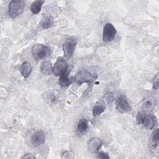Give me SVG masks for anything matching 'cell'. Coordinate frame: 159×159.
<instances>
[{
  "label": "cell",
  "instance_id": "9c48e42d",
  "mask_svg": "<svg viewBox=\"0 0 159 159\" xmlns=\"http://www.w3.org/2000/svg\"><path fill=\"white\" fill-rule=\"evenodd\" d=\"M93 79V76L86 71H81L76 74L75 80L76 82L81 84L83 83H89L91 82Z\"/></svg>",
  "mask_w": 159,
  "mask_h": 159
},
{
  "label": "cell",
  "instance_id": "ac0fdd59",
  "mask_svg": "<svg viewBox=\"0 0 159 159\" xmlns=\"http://www.w3.org/2000/svg\"><path fill=\"white\" fill-rule=\"evenodd\" d=\"M154 103L152 100L151 99H148L145 101V102L143 104V107L146 111H151L153 107H154Z\"/></svg>",
  "mask_w": 159,
  "mask_h": 159
},
{
  "label": "cell",
  "instance_id": "d6986e66",
  "mask_svg": "<svg viewBox=\"0 0 159 159\" xmlns=\"http://www.w3.org/2000/svg\"><path fill=\"white\" fill-rule=\"evenodd\" d=\"M158 79H159L158 75H157L156 77H155V79H154V81H153V88H154L155 89H158V86H159Z\"/></svg>",
  "mask_w": 159,
  "mask_h": 159
},
{
  "label": "cell",
  "instance_id": "8fae6325",
  "mask_svg": "<svg viewBox=\"0 0 159 159\" xmlns=\"http://www.w3.org/2000/svg\"><path fill=\"white\" fill-rule=\"evenodd\" d=\"M19 71H20L21 75L24 78H27L31 73L32 66L29 63L24 62L20 65V68H19Z\"/></svg>",
  "mask_w": 159,
  "mask_h": 159
},
{
  "label": "cell",
  "instance_id": "ffe728a7",
  "mask_svg": "<svg viewBox=\"0 0 159 159\" xmlns=\"http://www.w3.org/2000/svg\"><path fill=\"white\" fill-rule=\"evenodd\" d=\"M98 157L99 158H109V156H108V155H107L106 153H104V152H99V153H98Z\"/></svg>",
  "mask_w": 159,
  "mask_h": 159
},
{
  "label": "cell",
  "instance_id": "5bb4252c",
  "mask_svg": "<svg viewBox=\"0 0 159 159\" xmlns=\"http://www.w3.org/2000/svg\"><path fill=\"white\" fill-rule=\"evenodd\" d=\"M105 111V106L102 104H96L93 108L92 112L94 116L101 115Z\"/></svg>",
  "mask_w": 159,
  "mask_h": 159
},
{
  "label": "cell",
  "instance_id": "2e32d148",
  "mask_svg": "<svg viewBox=\"0 0 159 159\" xmlns=\"http://www.w3.org/2000/svg\"><path fill=\"white\" fill-rule=\"evenodd\" d=\"M159 131L158 129H156L152 134V143L154 145V147H157L158 145V142H159Z\"/></svg>",
  "mask_w": 159,
  "mask_h": 159
},
{
  "label": "cell",
  "instance_id": "ba28073f",
  "mask_svg": "<svg viewBox=\"0 0 159 159\" xmlns=\"http://www.w3.org/2000/svg\"><path fill=\"white\" fill-rule=\"evenodd\" d=\"M45 140V134L44 132L42 130H37L34 132L31 137L32 144L35 146H39L43 144Z\"/></svg>",
  "mask_w": 159,
  "mask_h": 159
},
{
  "label": "cell",
  "instance_id": "30bf717a",
  "mask_svg": "<svg viewBox=\"0 0 159 159\" xmlns=\"http://www.w3.org/2000/svg\"><path fill=\"white\" fill-rule=\"evenodd\" d=\"M40 71L43 75H50L53 72V67L51 62L48 60L43 61L40 66Z\"/></svg>",
  "mask_w": 159,
  "mask_h": 159
},
{
  "label": "cell",
  "instance_id": "7a4b0ae2",
  "mask_svg": "<svg viewBox=\"0 0 159 159\" xmlns=\"http://www.w3.org/2000/svg\"><path fill=\"white\" fill-rule=\"evenodd\" d=\"M25 2L22 0H12L9 4V15L11 17L14 18L19 16L25 7Z\"/></svg>",
  "mask_w": 159,
  "mask_h": 159
},
{
  "label": "cell",
  "instance_id": "8992f818",
  "mask_svg": "<svg viewBox=\"0 0 159 159\" xmlns=\"http://www.w3.org/2000/svg\"><path fill=\"white\" fill-rule=\"evenodd\" d=\"M76 47V42L73 39H67L63 44V52L66 58H70L74 53Z\"/></svg>",
  "mask_w": 159,
  "mask_h": 159
},
{
  "label": "cell",
  "instance_id": "52a82bcc",
  "mask_svg": "<svg viewBox=\"0 0 159 159\" xmlns=\"http://www.w3.org/2000/svg\"><path fill=\"white\" fill-rule=\"evenodd\" d=\"M116 106L117 111L122 113L127 112L131 110L129 102L127 101V99L122 97L117 98L116 101Z\"/></svg>",
  "mask_w": 159,
  "mask_h": 159
},
{
  "label": "cell",
  "instance_id": "3957f363",
  "mask_svg": "<svg viewBox=\"0 0 159 159\" xmlns=\"http://www.w3.org/2000/svg\"><path fill=\"white\" fill-rule=\"evenodd\" d=\"M32 53L37 60H42L46 58L50 55V48L43 44H35L32 48Z\"/></svg>",
  "mask_w": 159,
  "mask_h": 159
},
{
  "label": "cell",
  "instance_id": "5b68a950",
  "mask_svg": "<svg viewBox=\"0 0 159 159\" xmlns=\"http://www.w3.org/2000/svg\"><path fill=\"white\" fill-rule=\"evenodd\" d=\"M116 30L113 25L111 23L105 24L102 32V39L104 42H109L112 41L116 36Z\"/></svg>",
  "mask_w": 159,
  "mask_h": 159
},
{
  "label": "cell",
  "instance_id": "4fadbf2b",
  "mask_svg": "<svg viewBox=\"0 0 159 159\" xmlns=\"http://www.w3.org/2000/svg\"><path fill=\"white\" fill-rule=\"evenodd\" d=\"M88 129V122L85 119H81L77 124V131L79 134H83L85 133Z\"/></svg>",
  "mask_w": 159,
  "mask_h": 159
},
{
  "label": "cell",
  "instance_id": "9a60e30c",
  "mask_svg": "<svg viewBox=\"0 0 159 159\" xmlns=\"http://www.w3.org/2000/svg\"><path fill=\"white\" fill-rule=\"evenodd\" d=\"M58 81L60 84L62 86H68L72 83L71 80L68 77V75L66 74L60 76Z\"/></svg>",
  "mask_w": 159,
  "mask_h": 159
},
{
  "label": "cell",
  "instance_id": "44dd1931",
  "mask_svg": "<svg viewBox=\"0 0 159 159\" xmlns=\"http://www.w3.org/2000/svg\"><path fill=\"white\" fill-rule=\"evenodd\" d=\"M35 158V156H33V155H32L31 154L30 155V154H27L26 155H24L23 157H22V158Z\"/></svg>",
  "mask_w": 159,
  "mask_h": 159
},
{
  "label": "cell",
  "instance_id": "e0dca14e",
  "mask_svg": "<svg viewBox=\"0 0 159 159\" xmlns=\"http://www.w3.org/2000/svg\"><path fill=\"white\" fill-rule=\"evenodd\" d=\"M53 24V19L50 17H47L42 22L41 25L43 29H48Z\"/></svg>",
  "mask_w": 159,
  "mask_h": 159
},
{
  "label": "cell",
  "instance_id": "277c9868",
  "mask_svg": "<svg viewBox=\"0 0 159 159\" xmlns=\"http://www.w3.org/2000/svg\"><path fill=\"white\" fill-rule=\"evenodd\" d=\"M68 65L66 61L62 58H58L53 66V73L57 76H60L66 74Z\"/></svg>",
  "mask_w": 159,
  "mask_h": 159
},
{
  "label": "cell",
  "instance_id": "7c38bea8",
  "mask_svg": "<svg viewBox=\"0 0 159 159\" xmlns=\"http://www.w3.org/2000/svg\"><path fill=\"white\" fill-rule=\"evenodd\" d=\"M43 3H44V1H42V0H37L34 1L31 4L30 7V11L34 14H38L40 11L42 6Z\"/></svg>",
  "mask_w": 159,
  "mask_h": 159
},
{
  "label": "cell",
  "instance_id": "6da1fadb",
  "mask_svg": "<svg viewBox=\"0 0 159 159\" xmlns=\"http://www.w3.org/2000/svg\"><path fill=\"white\" fill-rule=\"evenodd\" d=\"M136 121L138 124H142L146 129H152L157 124V119L155 116L145 115L142 112H138L136 117Z\"/></svg>",
  "mask_w": 159,
  "mask_h": 159
}]
</instances>
